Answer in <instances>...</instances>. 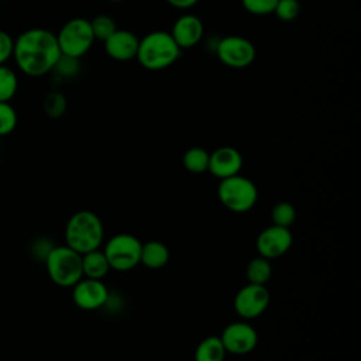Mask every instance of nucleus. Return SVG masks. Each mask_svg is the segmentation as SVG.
<instances>
[{"instance_id": "32", "label": "nucleus", "mask_w": 361, "mask_h": 361, "mask_svg": "<svg viewBox=\"0 0 361 361\" xmlns=\"http://www.w3.org/2000/svg\"><path fill=\"white\" fill-rule=\"evenodd\" d=\"M0 1H3V0H0Z\"/></svg>"}, {"instance_id": "28", "label": "nucleus", "mask_w": 361, "mask_h": 361, "mask_svg": "<svg viewBox=\"0 0 361 361\" xmlns=\"http://www.w3.org/2000/svg\"><path fill=\"white\" fill-rule=\"evenodd\" d=\"M52 71H55L61 78H72L79 72V59L61 54Z\"/></svg>"}, {"instance_id": "27", "label": "nucleus", "mask_w": 361, "mask_h": 361, "mask_svg": "<svg viewBox=\"0 0 361 361\" xmlns=\"http://www.w3.org/2000/svg\"><path fill=\"white\" fill-rule=\"evenodd\" d=\"M278 0H241L245 11L254 16H268L274 13Z\"/></svg>"}, {"instance_id": "25", "label": "nucleus", "mask_w": 361, "mask_h": 361, "mask_svg": "<svg viewBox=\"0 0 361 361\" xmlns=\"http://www.w3.org/2000/svg\"><path fill=\"white\" fill-rule=\"evenodd\" d=\"M17 126V113L8 102H0V135L10 134Z\"/></svg>"}, {"instance_id": "20", "label": "nucleus", "mask_w": 361, "mask_h": 361, "mask_svg": "<svg viewBox=\"0 0 361 361\" xmlns=\"http://www.w3.org/2000/svg\"><path fill=\"white\" fill-rule=\"evenodd\" d=\"M183 166L192 173L206 172L209 168V152L200 147L189 148L182 158Z\"/></svg>"}, {"instance_id": "14", "label": "nucleus", "mask_w": 361, "mask_h": 361, "mask_svg": "<svg viewBox=\"0 0 361 361\" xmlns=\"http://www.w3.org/2000/svg\"><path fill=\"white\" fill-rule=\"evenodd\" d=\"M243 166L241 154L233 147H220L209 154V168L207 171L219 178H230L240 173Z\"/></svg>"}, {"instance_id": "30", "label": "nucleus", "mask_w": 361, "mask_h": 361, "mask_svg": "<svg viewBox=\"0 0 361 361\" xmlns=\"http://www.w3.org/2000/svg\"><path fill=\"white\" fill-rule=\"evenodd\" d=\"M165 1L172 7L180 8V10H188L199 3V0H165Z\"/></svg>"}, {"instance_id": "15", "label": "nucleus", "mask_w": 361, "mask_h": 361, "mask_svg": "<svg viewBox=\"0 0 361 361\" xmlns=\"http://www.w3.org/2000/svg\"><path fill=\"white\" fill-rule=\"evenodd\" d=\"M138 44H140V38L133 31L117 28L104 41V51L111 59L127 62L135 58Z\"/></svg>"}, {"instance_id": "21", "label": "nucleus", "mask_w": 361, "mask_h": 361, "mask_svg": "<svg viewBox=\"0 0 361 361\" xmlns=\"http://www.w3.org/2000/svg\"><path fill=\"white\" fill-rule=\"evenodd\" d=\"M271 219H272V224L289 228L295 223L296 210L293 204L288 202H279L274 206L271 212Z\"/></svg>"}, {"instance_id": "31", "label": "nucleus", "mask_w": 361, "mask_h": 361, "mask_svg": "<svg viewBox=\"0 0 361 361\" xmlns=\"http://www.w3.org/2000/svg\"><path fill=\"white\" fill-rule=\"evenodd\" d=\"M110 1H114V3H117V1H123V0H110Z\"/></svg>"}, {"instance_id": "11", "label": "nucleus", "mask_w": 361, "mask_h": 361, "mask_svg": "<svg viewBox=\"0 0 361 361\" xmlns=\"http://www.w3.org/2000/svg\"><path fill=\"white\" fill-rule=\"evenodd\" d=\"M293 237L289 228L281 226H269L257 237V251L267 259L282 257L292 245Z\"/></svg>"}, {"instance_id": "9", "label": "nucleus", "mask_w": 361, "mask_h": 361, "mask_svg": "<svg viewBox=\"0 0 361 361\" xmlns=\"http://www.w3.org/2000/svg\"><path fill=\"white\" fill-rule=\"evenodd\" d=\"M269 305V292L265 285L247 283L234 298V310L243 319H254L265 312Z\"/></svg>"}, {"instance_id": "7", "label": "nucleus", "mask_w": 361, "mask_h": 361, "mask_svg": "<svg viewBox=\"0 0 361 361\" xmlns=\"http://www.w3.org/2000/svg\"><path fill=\"white\" fill-rule=\"evenodd\" d=\"M142 243L133 234L120 233L113 235L104 245L103 252L110 268L116 271H130L140 264Z\"/></svg>"}, {"instance_id": "17", "label": "nucleus", "mask_w": 361, "mask_h": 361, "mask_svg": "<svg viewBox=\"0 0 361 361\" xmlns=\"http://www.w3.org/2000/svg\"><path fill=\"white\" fill-rule=\"evenodd\" d=\"M110 265L103 251L93 250L86 254H82V271L85 278L92 279H103L109 272Z\"/></svg>"}, {"instance_id": "8", "label": "nucleus", "mask_w": 361, "mask_h": 361, "mask_svg": "<svg viewBox=\"0 0 361 361\" xmlns=\"http://www.w3.org/2000/svg\"><path fill=\"white\" fill-rule=\"evenodd\" d=\"M214 52L221 63L235 69L250 66L257 54L254 44L240 35H227L219 39Z\"/></svg>"}, {"instance_id": "2", "label": "nucleus", "mask_w": 361, "mask_h": 361, "mask_svg": "<svg viewBox=\"0 0 361 361\" xmlns=\"http://www.w3.org/2000/svg\"><path fill=\"white\" fill-rule=\"evenodd\" d=\"M182 54V49L173 41L168 31H152L140 39L137 61L147 71H162L173 65Z\"/></svg>"}, {"instance_id": "24", "label": "nucleus", "mask_w": 361, "mask_h": 361, "mask_svg": "<svg viewBox=\"0 0 361 361\" xmlns=\"http://www.w3.org/2000/svg\"><path fill=\"white\" fill-rule=\"evenodd\" d=\"M66 97L59 92H51L44 100L45 114L51 118L61 117L66 110Z\"/></svg>"}, {"instance_id": "26", "label": "nucleus", "mask_w": 361, "mask_h": 361, "mask_svg": "<svg viewBox=\"0 0 361 361\" xmlns=\"http://www.w3.org/2000/svg\"><path fill=\"white\" fill-rule=\"evenodd\" d=\"M300 4L298 0H278L274 14L282 21H292L298 17Z\"/></svg>"}, {"instance_id": "23", "label": "nucleus", "mask_w": 361, "mask_h": 361, "mask_svg": "<svg viewBox=\"0 0 361 361\" xmlns=\"http://www.w3.org/2000/svg\"><path fill=\"white\" fill-rule=\"evenodd\" d=\"M90 27H92L94 39H99V41H103V42L117 30L114 18L110 17V16H107V14L96 16V17L90 21Z\"/></svg>"}, {"instance_id": "29", "label": "nucleus", "mask_w": 361, "mask_h": 361, "mask_svg": "<svg viewBox=\"0 0 361 361\" xmlns=\"http://www.w3.org/2000/svg\"><path fill=\"white\" fill-rule=\"evenodd\" d=\"M13 38L0 30V65H3L13 55Z\"/></svg>"}, {"instance_id": "5", "label": "nucleus", "mask_w": 361, "mask_h": 361, "mask_svg": "<svg viewBox=\"0 0 361 361\" xmlns=\"http://www.w3.org/2000/svg\"><path fill=\"white\" fill-rule=\"evenodd\" d=\"M217 196L226 209L234 213H245L257 203L258 190L252 180L237 173L234 176L220 179Z\"/></svg>"}, {"instance_id": "1", "label": "nucleus", "mask_w": 361, "mask_h": 361, "mask_svg": "<svg viewBox=\"0 0 361 361\" xmlns=\"http://www.w3.org/2000/svg\"><path fill=\"white\" fill-rule=\"evenodd\" d=\"M13 56L23 73L42 76L54 69L61 56L56 35L45 28L27 30L14 41Z\"/></svg>"}, {"instance_id": "12", "label": "nucleus", "mask_w": 361, "mask_h": 361, "mask_svg": "<svg viewBox=\"0 0 361 361\" xmlns=\"http://www.w3.org/2000/svg\"><path fill=\"white\" fill-rule=\"evenodd\" d=\"M72 299L83 310H96L109 302V290L102 279L82 278L73 285Z\"/></svg>"}, {"instance_id": "3", "label": "nucleus", "mask_w": 361, "mask_h": 361, "mask_svg": "<svg viewBox=\"0 0 361 361\" xmlns=\"http://www.w3.org/2000/svg\"><path fill=\"white\" fill-rule=\"evenodd\" d=\"M104 238L100 217L90 210H79L71 216L65 228L66 245L79 254L97 250Z\"/></svg>"}, {"instance_id": "18", "label": "nucleus", "mask_w": 361, "mask_h": 361, "mask_svg": "<svg viewBox=\"0 0 361 361\" xmlns=\"http://www.w3.org/2000/svg\"><path fill=\"white\" fill-rule=\"evenodd\" d=\"M226 348L220 337L210 336L203 338L195 351V361H224Z\"/></svg>"}, {"instance_id": "22", "label": "nucleus", "mask_w": 361, "mask_h": 361, "mask_svg": "<svg viewBox=\"0 0 361 361\" xmlns=\"http://www.w3.org/2000/svg\"><path fill=\"white\" fill-rule=\"evenodd\" d=\"M18 80L13 69L0 65V102H8L17 92Z\"/></svg>"}, {"instance_id": "16", "label": "nucleus", "mask_w": 361, "mask_h": 361, "mask_svg": "<svg viewBox=\"0 0 361 361\" xmlns=\"http://www.w3.org/2000/svg\"><path fill=\"white\" fill-rule=\"evenodd\" d=\"M169 261V248L157 240L148 241L141 247L140 262H142L147 268L159 269L165 267Z\"/></svg>"}, {"instance_id": "13", "label": "nucleus", "mask_w": 361, "mask_h": 361, "mask_svg": "<svg viewBox=\"0 0 361 361\" xmlns=\"http://www.w3.org/2000/svg\"><path fill=\"white\" fill-rule=\"evenodd\" d=\"M204 34L202 20L195 14H183L172 25L171 35L180 49H189L197 45Z\"/></svg>"}, {"instance_id": "4", "label": "nucleus", "mask_w": 361, "mask_h": 361, "mask_svg": "<svg viewBox=\"0 0 361 361\" xmlns=\"http://www.w3.org/2000/svg\"><path fill=\"white\" fill-rule=\"evenodd\" d=\"M49 278L59 286H73L83 278L82 254L68 245L52 247L45 257Z\"/></svg>"}, {"instance_id": "19", "label": "nucleus", "mask_w": 361, "mask_h": 361, "mask_svg": "<svg viewBox=\"0 0 361 361\" xmlns=\"http://www.w3.org/2000/svg\"><path fill=\"white\" fill-rule=\"evenodd\" d=\"M247 274V279L250 283H257V285H265L272 274V268L269 264V259L264 258V257H257L254 259H251L247 265L245 269Z\"/></svg>"}, {"instance_id": "10", "label": "nucleus", "mask_w": 361, "mask_h": 361, "mask_svg": "<svg viewBox=\"0 0 361 361\" xmlns=\"http://www.w3.org/2000/svg\"><path fill=\"white\" fill-rule=\"evenodd\" d=\"M220 340L227 353L247 354L252 351L258 343V334L255 329L245 322L230 323L221 333Z\"/></svg>"}, {"instance_id": "6", "label": "nucleus", "mask_w": 361, "mask_h": 361, "mask_svg": "<svg viewBox=\"0 0 361 361\" xmlns=\"http://www.w3.org/2000/svg\"><path fill=\"white\" fill-rule=\"evenodd\" d=\"M55 35L61 54L78 59L83 56L94 42L90 21L83 17H75L66 21Z\"/></svg>"}]
</instances>
